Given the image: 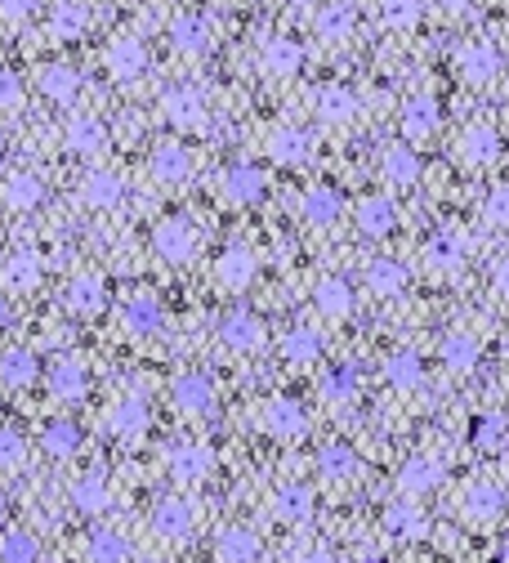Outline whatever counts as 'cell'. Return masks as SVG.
<instances>
[{"label":"cell","instance_id":"6da1fadb","mask_svg":"<svg viewBox=\"0 0 509 563\" xmlns=\"http://www.w3.org/2000/svg\"><path fill=\"white\" fill-rule=\"evenodd\" d=\"M501 50H496V41H487V36H474V41H465L456 50V72L465 76L469 85H492L496 76H501Z\"/></svg>","mask_w":509,"mask_h":563},{"label":"cell","instance_id":"7a4b0ae2","mask_svg":"<svg viewBox=\"0 0 509 563\" xmlns=\"http://www.w3.org/2000/svg\"><path fill=\"white\" fill-rule=\"evenodd\" d=\"M152 251L166 264H188L192 255H197V228H192L184 215L161 219V224L152 228Z\"/></svg>","mask_w":509,"mask_h":563},{"label":"cell","instance_id":"3957f363","mask_svg":"<svg viewBox=\"0 0 509 563\" xmlns=\"http://www.w3.org/2000/svg\"><path fill=\"white\" fill-rule=\"evenodd\" d=\"M505 505H509V492L501 488V483H492V479H478V483H469L465 492H460V514H465L469 523H496L505 514Z\"/></svg>","mask_w":509,"mask_h":563},{"label":"cell","instance_id":"277c9868","mask_svg":"<svg viewBox=\"0 0 509 563\" xmlns=\"http://www.w3.org/2000/svg\"><path fill=\"white\" fill-rule=\"evenodd\" d=\"M398 126H402V139L425 143V139L438 135V126H443V108H438L434 94H411L398 112Z\"/></svg>","mask_w":509,"mask_h":563},{"label":"cell","instance_id":"5b68a950","mask_svg":"<svg viewBox=\"0 0 509 563\" xmlns=\"http://www.w3.org/2000/svg\"><path fill=\"white\" fill-rule=\"evenodd\" d=\"M148 425H152V407H148V398L143 394H121L117 403H112V412H108V429L117 438H126V443H139L143 434H148Z\"/></svg>","mask_w":509,"mask_h":563},{"label":"cell","instance_id":"8992f818","mask_svg":"<svg viewBox=\"0 0 509 563\" xmlns=\"http://www.w3.org/2000/svg\"><path fill=\"white\" fill-rule=\"evenodd\" d=\"M460 161L474 170H487L501 161V135H496V126H487V121H474V126L460 130Z\"/></svg>","mask_w":509,"mask_h":563},{"label":"cell","instance_id":"52a82bcc","mask_svg":"<svg viewBox=\"0 0 509 563\" xmlns=\"http://www.w3.org/2000/svg\"><path fill=\"white\" fill-rule=\"evenodd\" d=\"M465 260H469V237L460 233V228L447 224V228H438V233L425 242V264L434 273H456Z\"/></svg>","mask_w":509,"mask_h":563},{"label":"cell","instance_id":"ba28073f","mask_svg":"<svg viewBox=\"0 0 509 563\" xmlns=\"http://www.w3.org/2000/svg\"><path fill=\"white\" fill-rule=\"evenodd\" d=\"M219 340H224L233 353H255V349H264L268 331H264V322H259L255 313L233 309V313H224V322H219Z\"/></svg>","mask_w":509,"mask_h":563},{"label":"cell","instance_id":"9c48e42d","mask_svg":"<svg viewBox=\"0 0 509 563\" xmlns=\"http://www.w3.org/2000/svg\"><path fill=\"white\" fill-rule=\"evenodd\" d=\"M166 470H170V479H179V483H206L210 470H215V452L201 443H179V447H170Z\"/></svg>","mask_w":509,"mask_h":563},{"label":"cell","instance_id":"30bf717a","mask_svg":"<svg viewBox=\"0 0 509 563\" xmlns=\"http://www.w3.org/2000/svg\"><path fill=\"white\" fill-rule=\"evenodd\" d=\"M170 398H175L179 412H188V416H215V407H219L215 385H210L201 371H184V376L170 385Z\"/></svg>","mask_w":509,"mask_h":563},{"label":"cell","instance_id":"8fae6325","mask_svg":"<svg viewBox=\"0 0 509 563\" xmlns=\"http://www.w3.org/2000/svg\"><path fill=\"white\" fill-rule=\"evenodd\" d=\"M103 63H108V72L117 76V81H139L143 72H148V45L139 41V36H117V41L108 45V54H103Z\"/></svg>","mask_w":509,"mask_h":563},{"label":"cell","instance_id":"7c38bea8","mask_svg":"<svg viewBox=\"0 0 509 563\" xmlns=\"http://www.w3.org/2000/svg\"><path fill=\"white\" fill-rule=\"evenodd\" d=\"M438 358H443L447 371H456V376H469V371L483 362V340L474 336V331L456 327L443 336V345H438Z\"/></svg>","mask_w":509,"mask_h":563},{"label":"cell","instance_id":"4fadbf2b","mask_svg":"<svg viewBox=\"0 0 509 563\" xmlns=\"http://www.w3.org/2000/svg\"><path fill=\"white\" fill-rule=\"evenodd\" d=\"M380 528H384V537H393V541H420L429 532V519L416 501H393V505H384Z\"/></svg>","mask_w":509,"mask_h":563},{"label":"cell","instance_id":"5bb4252c","mask_svg":"<svg viewBox=\"0 0 509 563\" xmlns=\"http://www.w3.org/2000/svg\"><path fill=\"white\" fill-rule=\"evenodd\" d=\"M192 523H197V514H192V505L184 496H161L157 510H152V532L161 541H184L192 532Z\"/></svg>","mask_w":509,"mask_h":563},{"label":"cell","instance_id":"9a60e30c","mask_svg":"<svg viewBox=\"0 0 509 563\" xmlns=\"http://www.w3.org/2000/svg\"><path fill=\"white\" fill-rule=\"evenodd\" d=\"M264 429L273 438H282V443H295V438L304 434V407L295 403V398H286V394H277V398H268L264 403Z\"/></svg>","mask_w":509,"mask_h":563},{"label":"cell","instance_id":"2e32d148","mask_svg":"<svg viewBox=\"0 0 509 563\" xmlns=\"http://www.w3.org/2000/svg\"><path fill=\"white\" fill-rule=\"evenodd\" d=\"M161 112H166L170 126H206V94L197 90V85H179V90H170L166 99H161Z\"/></svg>","mask_w":509,"mask_h":563},{"label":"cell","instance_id":"e0dca14e","mask_svg":"<svg viewBox=\"0 0 509 563\" xmlns=\"http://www.w3.org/2000/svg\"><path fill=\"white\" fill-rule=\"evenodd\" d=\"M121 197H126V179H121L117 170H90V175L81 179V202L90 206V211H117Z\"/></svg>","mask_w":509,"mask_h":563},{"label":"cell","instance_id":"ac0fdd59","mask_svg":"<svg viewBox=\"0 0 509 563\" xmlns=\"http://www.w3.org/2000/svg\"><path fill=\"white\" fill-rule=\"evenodd\" d=\"M380 179L389 188H416L420 184V157L407 143H389L380 152Z\"/></svg>","mask_w":509,"mask_h":563},{"label":"cell","instance_id":"d6986e66","mask_svg":"<svg viewBox=\"0 0 509 563\" xmlns=\"http://www.w3.org/2000/svg\"><path fill=\"white\" fill-rule=\"evenodd\" d=\"M469 447L483 456H501L509 447V416L505 412H478L469 421Z\"/></svg>","mask_w":509,"mask_h":563},{"label":"cell","instance_id":"ffe728a7","mask_svg":"<svg viewBox=\"0 0 509 563\" xmlns=\"http://www.w3.org/2000/svg\"><path fill=\"white\" fill-rule=\"evenodd\" d=\"M188 175H192V157H188V148H179V143H157L152 148V179H157L161 188H179V184H188Z\"/></svg>","mask_w":509,"mask_h":563},{"label":"cell","instance_id":"44dd1931","mask_svg":"<svg viewBox=\"0 0 509 563\" xmlns=\"http://www.w3.org/2000/svg\"><path fill=\"white\" fill-rule=\"evenodd\" d=\"M255 255L251 246H228L224 255L215 260V282L224 286V291H246V286L255 282Z\"/></svg>","mask_w":509,"mask_h":563},{"label":"cell","instance_id":"7402d4cb","mask_svg":"<svg viewBox=\"0 0 509 563\" xmlns=\"http://www.w3.org/2000/svg\"><path fill=\"white\" fill-rule=\"evenodd\" d=\"M304 63V50L295 41H286V36H273V41H264V50H259V72L268 76V81H286V76H295Z\"/></svg>","mask_w":509,"mask_h":563},{"label":"cell","instance_id":"603a6c76","mask_svg":"<svg viewBox=\"0 0 509 563\" xmlns=\"http://www.w3.org/2000/svg\"><path fill=\"white\" fill-rule=\"evenodd\" d=\"M353 219H358V228L367 237H389L393 228H398V202L384 193H371L358 202V211H353Z\"/></svg>","mask_w":509,"mask_h":563},{"label":"cell","instance_id":"cb8c5ba5","mask_svg":"<svg viewBox=\"0 0 509 563\" xmlns=\"http://www.w3.org/2000/svg\"><path fill=\"white\" fill-rule=\"evenodd\" d=\"M443 479H447V470H443L438 456H411V461L398 470V488L407 496H429Z\"/></svg>","mask_w":509,"mask_h":563},{"label":"cell","instance_id":"d4e9b609","mask_svg":"<svg viewBox=\"0 0 509 563\" xmlns=\"http://www.w3.org/2000/svg\"><path fill=\"white\" fill-rule=\"evenodd\" d=\"M85 389H90V376H85L81 358H54L50 362V394L59 403H81Z\"/></svg>","mask_w":509,"mask_h":563},{"label":"cell","instance_id":"484cf974","mask_svg":"<svg viewBox=\"0 0 509 563\" xmlns=\"http://www.w3.org/2000/svg\"><path fill=\"white\" fill-rule=\"evenodd\" d=\"M103 304H108V282H103L99 273H76V278L67 282V309L72 313L94 318Z\"/></svg>","mask_w":509,"mask_h":563},{"label":"cell","instance_id":"4316f807","mask_svg":"<svg viewBox=\"0 0 509 563\" xmlns=\"http://www.w3.org/2000/svg\"><path fill=\"white\" fill-rule=\"evenodd\" d=\"M170 41H175L184 54H210L215 27H210L206 14H179L175 23H170Z\"/></svg>","mask_w":509,"mask_h":563},{"label":"cell","instance_id":"83f0119b","mask_svg":"<svg viewBox=\"0 0 509 563\" xmlns=\"http://www.w3.org/2000/svg\"><path fill=\"white\" fill-rule=\"evenodd\" d=\"M45 278V269H41V255H32V251H14L5 264H0V282H5V291H18V295H27V291H36Z\"/></svg>","mask_w":509,"mask_h":563},{"label":"cell","instance_id":"f1b7e54d","mask_svg":"<svg viewBox=\"0 0 509 563\" xmlns=\"http://www.w3.org/2000/svg\"><path fill=\"white\" fill-rule=\"evenodd\" d=\"M407 278L411 273L402 269L398 260H389V255H380V260L367 264V273H362V282H367L371 295H380V300H393V295L407 291Z\"/></svg>","mask_w":509,"mask_h":563},{"label":"cell","instance_id":"f546056e","mask_svg":"<svg viewBox=\"0 0 509 563\" xmlns=\"http://www.w3.org/2000/svg\"><path fill=\"white\" fill-rule=\"evenodd\" d=\"M384 380H389L398 394H411V389L425 385V362H420V353L411 349H398L384 358Z\"/></svg>","mask_w":509,"mask_h":563},{"label":"cell","instance_id":"4dcf8cb0","mask_svg":"<svg viewBox=\"0 0 509 563\" xmlns=\"http://www.w3.org/2000/svg\"><path fill=\"white\" fill-rule=\"evenodd\" d=\"M273 519L282 523H309L313 519V488H304V483H286V488L273 492Z\"/></svg>","mask_w":509,"mask_h":563},{"label":"cell","instance_id":"1f68e13d","mask_svg":"<svg viewBox=\"0 0 509 563\" xmlns=\"http://www.w3.org/2000/svg\"><path fill=\"white\" fill-rule=\"evenodd\" d=\"M0 197H5L9 211H36L45 197V184L41 175H32V170H14V175L5 179V188H0Z\"/></svg>","mask_w":509,"mask_h":563},{"label":"cell","instance_id":"d6a6232c","mask_svg":"<svg viewBox=\"0 0 509 563\" xmlns=\"http://www.w3.org/2000/svg\"><path fill=\"white\" fill-rule=\"evenodd\" d=\"M63 139H67V148H72L76 157H94V152L108 148V130H103L99 117H72L67 121V130H63Z\"/></svg>","mask_w":509,"mask_h":563},{"label":"cell","instance_id":"836d02e7","mask_svg":"<svg viewBox=\"0 0 509 563\" xmlns=\"http://www.w3.org/2000/svg\"><path fill=\"white\" fill-rule=\"evenodd\" d=\"M121 327H126L130 336H152V331L161 327V304L152 300L148 291H134L126 300V309H121Z\"/></svg>","mask_w":509,"mask_h":563},{"label":"cell","instance_id":"e575fe53","mask_svg":"<svg viewBox=\"0 0 509 563\" xmlns=\"http://www.w3.org/2000/svg\"><path fill=\"white\" fill-rule=\"evenodd\" d=\"M85 27H90V9L81 5V0H63V5H54L50 14V41H81Z\"/></svg>","mask_w":509,"mask_h":563},{"label":"cell","instance_id":"d590c367","mask_svg":"<svg viewBox=\"0 0 509 563\" xmlns=\"http://www.w3.org/2000/svg\"><path fill=\"white\" fill-rule=\"evenodd\" d=\"M309 148H313V139L304 135L300 126H277L273 135H268V152H273L277 166H300V161L309 157Z\"/></svg>","mask_w":509,"mask_h":563},{"label":"cell","instance_id":"8d00e7d4","mask_svg":"<svg viewBox=\"0 0 509 563\" xmlns=\"http://www.w3.org/2000/svg\"><path fill=\"white\" fill-rule=\"evenodd\" d=\"M224 197L233 206H251L264 197V170L259 166H233L224 175Z\"/></svg>","mask_w":509,"mask_h":563},{"label":"cell","instance_id":"74e56055","mask_svg":"<svg viewBox=\"0 0 509 563\" xmlns=\"http://www.w3.org/2000/svg\"><path fill=\"white\" fill-rule=\"evenodd\" d=\"M282 358L291 362V367H313V362L322 358V336L318 327H291L282 336Z\"/></svg>","mask_w":509,"mask_h":563},{"label":"cell","instance_id":"f35d334b","mask_svg":"<svg viewBox=\"0 0 509 563\" xmlns=\"http://www.w3.org/2000/svg\"><path fill=\"white\" fill-rule=\"evenodd\" d=\"M318 117L331 121V126H344V121L358 117V94L349 85H322L318 90Z\"/></svg>","mask_w":509,"mask_h":563},{"label":"cell","instance_id":"ab89813d","mask_svg":"<svg viewBox=\"0 0 509 563\" xmlns=\"http://www.w3.org/2000/svg\"><path fill=\"white\" fill-rule=\"evenodd\" d=\"M215 559L219 563H255L259 559V537L251 528H224L215 541Z\"/></svg>","mask_w":509,"mask_h":563},{"label":"cell","instance_id":"60d3db41","mask_svg":"<svg viewBox=\"0 0 509 563\" xmlns=\"http://www.w3.org/2000/svg\"><path fill=\"white\" fill-rule=\"evenodd\" d=\"M353 23H358V14H353L349 0H331V5H322V14H318V36L326 45H340L353 36Z\"/></svg>","mask_w":509,"mask_h":563},{"label":"cell","instance_id":"b9f144b4","mask_svg":"<svg viewBox=\"0 0 509 563\" xmlns=\"http://www.w3.org/2000/svg\"><path fill=\"white\" fill-rule=\"evenodd\" d=\"M85 555H90V563H130V537L117 528H99L85 541Z\"/></svg>","mask_w":509,"mask_h":563},{"label":"cell","instance_id":"7bdbcfd3","mask_svg":"<svg viewBox=\"0 0 509 563\" xmlns=\"http://www.w3.org/2000/svg\"><path fill=\"white\" fill-rule=\"evenodd\" d=\"M36 353L32 349H5L0 353V385L5 389H27L36 380Z\"/></svg>","mask_w":509,"mask_h":563},{"label":"cell","instance_id":"ee69618b","mask_svg":"<svg viewBox=\"0 0 509 563\" xmlns=\"http://www.w3.org/2000/svg\"><path fill=\"white\" fill-rule=\"evenodd\" d=\"M313 300H318L322 318H349L353 313V286L344 278H322L318 291H313Z\"/></svg>","mask_w":509,"mask_h":563},{"label":"cell","instance_id":"f6af8a7d","mask_svg":"<svg viewBox=\"0 0 509 563\" xmlns=\"http://www.w3.org/2000/svg\"><path fill=\"white\" fill-rule=\"evenodd\" d=\"M36 85H41V94L50 103H72L76 90H81V76H76L72 68H63V63H50V68H41Z\"/></svg>","mask_w":509,"mask_h":563},{"label":"cell","instance_id":"bcb514c9","mask_svg":"<svg viewBox=\"0 0 509 563\" xmlns=\"http://www.w3.org/2000/svg\"><path fill=\"white\" fill-rule=\"evenodd\" d=\"M72 505L81 514H103L112 505V492L108 483H103V474H81V479L72 483Z\"/></svg>","mask_w":509,"mask_h":563},{"label":"cell","instance_id":"7dc6e473","mask_svg":"<svg viewBox=\"0 0 509 563\" xmlns=\"http://www.w3.org/2000/svg\"><path fill=\"white\" fill-rule=\"evenodd\" d=\"M322 398L326 403H353L358 398V367L353 362H335L322 376Z\"/></svg>","mask_w":509,"mask_h":563},{"label":"cell","instance_id":"c3c4849f","mask_svg":"<svg viewBox=\"0 0 509 563\" xmlns=\"http://www.w3.org/2000/svg\"><path fill=\"white\" fill-rule=\"evenodd\" d=\"M318 470L326 474V479H358L362 461H358V452H353V447L331 443V447H322V452H318Z\"/></svg>","mask_w":509,"mask_h":563},{"label":"cell","instance_id":"681fc988","mask_svg":"<svg viewBox=\"0 0 509 563\" xmlns=\"http://www.w3.org/2000/svg\"><path fill=\"white\" fill-rule=\"evenodd\" d=\"M41 447L54 456V461H67V456H76V447H81V429L72 421H50L41 434Z\"/></svg>","mask_w":509,"mask_h":563},{"label":"cell","instance_id":"f907efd6","mask_svg":"<svg viewBox=\"0 0 509 563\" xmlns=\"http://www.w3.org/2000/svg\"><path fill=\"white\" fill-rule=\"evenodd\" d=\"M425 14V0H380V23L389 32H411Z\"/></svg>","mask_w":509,"mask_h":563},{"label":"cell","instance_id":"816d5d0a","mask_svg":"<svg viewBox=\"0 0 509 563\" xmlns=\"http://www.w3.org/2000/svg\"><path fill=\"white\" fill-rule=\"evenodd\" d=\"M300 215L309 219V224H331L335 215H340V193L335 188H309L304 193V202H300Z\"/></svg>","mask_w":509,"mask_h":563},{"label":"cell","instance_id":"f5cc1de1","mask_svg":"<svg viewBox=\"0 0 509 563\" xmlns=\"http://www.w3.org/2000/svg\"><path fill=\"white\" fill-rule=\"evenodd\" d=\"M41 559V546H36L32 532H5L0 541V563H36Z\"/></svg>","mask_w":509,"mask_h":563},{"label":"cell","instance_id":"db71d44e","mask_svg":"<svg viewBox=\"0 0 509 563\" xmlns=\"http://www.w3.org/2000/svg\"><path fill=\"white\" fill-rule=\"evenodd\" d=\"M483 219L492 228H509V184H496L492 193L483 197Z\"/></svg>","mask_w":509,"mask_h":563},{"label":"cell","instance_id":"11a10c76","mask_svg":"<svg viewBox=\"0 0 509 563\" xmlns=\"http://www.w3.org/2000/svg\"><path fill=\"white\" fill-rule=\"evenodd\" d=\"M27 456V443L18 429H0V470H14V465H23Z\"/></svg>","mask_w":509,"mask_h":563},{"label":"cell","instance_id":"9f6ffc18","mask_svg":"<svg viewBox=\"0 0 509 563\" xmlns=\"http://www.w3.org/2000/svg\"><path fill=\"white\" fill-rule=\"evenodd\" d=\"M18 103H23V81L0 68V108H18Z\"/></svg>","mask_w":509,"mask_h":563},{"label":"cell","instance_id":"6f0895ef","mask_svg":"<svg viewBox=\"0 0 509 563\" xmlns=\"http://www.w3.org/2000/svg\"><path fill=\"white\" fill-rule=\"evenodd\" d=\"M36 9V0H0V18L5 23H27Z\"/></svg>","mask_w":509,"mask_h":563},{"label":"cell","instance_id":"680465c9","mask_svg":"<svg viewBox=\"0 0 509 563\" xmlns=\"http://www.w3.org/2000/svg\"><path fill=\"white\" fill-rule=\"evenodd\" d=\"M492 291L501 295V300H509V255H505V260H496V269H492Z\"/></svg>","mask_w":509,"mask_h":563},{"label":"cell","instance_id":"91938a15","mask_svg":"<svg viewBox=\"0 0 509 563\" xmlns=\"http://www.w3.org/2000/svg\"><path fill=\"white\" fill-rule=\"evenodd\" d=\"M438 9H443V14H469V9L478 5V0H434Z\"/></svg>","mask_w":509,"mask_h":563},{"label":"cell","instance_id":"94428289","mask_svg":"<svg viewBox=\"0 0 509 563\" xmlns=\"http://www.w3.org/2000/svg\"><path fill=\"white\" fill-rule=\"evenodd\" d=\"M300 563H335V555H331V550H322V546H318V550H309V555H304Z\"/></svg>","mask_w":509,"mask_h":563},{"label":"cell","instance_id":"6125c7cd","mask_svg":"<svg viewBox=\"0 0 509 563\" xmlns=\"http://www.w3.org/2000/svg\"><path fill=\"white\" fill-rule=\"evenodd\" d=\"M5 327H9V300L0 295V331H5Z\"/></svg>","mask_w":509,"mask_h":563},{"label":"cell","instance_id":"be15d7a7","mask_svg":"<svg viewBox=\"0 0 509 563\" xmlns=\"http://www.w3.org/2000/svg\"><path fill=\"white\" fill-rule=\"evenodd\" d=\"M492 563H509V546H501V550H496V559Z\"/></svg>","mask_w":509,"mask_h":563},{"label":"cell","instance_id":"e7e4bbea","mask_svg":"<svg viewBox=\"0 0 509 563\" xmlns=\"http://www.w3.org/2000/svg\"><path fill=\"white\" fill-rule=\"evenodd\" d=\"M286 5H295V9H309V5H313V0H286Z\"/></svg>","mask_w":509,"mask_h":563},{"label":"cell","instance_id":"03108f58","mask_svg":"<svg viewBox=\"0 0 509 563\" xmlns=\"http://www.w3.org/2000/svg\"><path fill=\"white\" fill-rule=\"evenodd\" d=\"M362 563H389V559H384V555H367V559H362Z\"/></svg>","mask_w":509,"mask_h":563},{"label":"cell","instance_id":"003e7915","mask_svg":"<svg viewBox=\"0 0 509 563\" xmlns=\"http://www.w3.org/2000/svg\"><path fill=\"white\" fill-rule=\"evenodd\" d=\"M0 510H5V496H0Z\"/></svg>","mask_w":509,"mask_h":563}]
</instances>
